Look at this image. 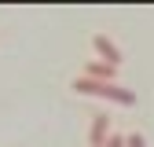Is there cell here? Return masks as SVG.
<instances>
[{
    "instance_id": "obj_1",
    "label": "cell",
    "mask_w": 154,
    "mask_h": 147,
    "mask_svg": "<svg viewBox=\"0 0 154 147\" xmlns=\"http://www.w3.org/2000/svg\"><path fill=\"white\" fill-rule=\"evenodd\" d=\"M70 88L81 92V96H103V99H114V103H121V107H132V103H136V92H132V88H121L118 81H92V77H81V74H77Z\"/></svg>"
},
{
    "instance_id": "obj_2",
    "label": "cell",
    "mask_w": 154,
    "mask_h": 147,
    "mask_svg": "<svg viewBox=\"0 0 154 147\" xmlns=\"http://www.w3.org/2000/svg\"><path fill=\"white\" fill-rule=\"evenodd\" d=\"M92 48L99 52V59H103V63H110V66H121V48L114 44L106 33H95V37H92Z\"/></svg>"
},
{
    "instance_id": "obj_3",
    "label": "cell",
    "mask_w": 154,
    "mask_h": 147,
    "mask_svg": "<svg viewBox=\"0 0 154 147\" xmlns=\"http://www.w3.org/2000/svg\"><path fill=\"white\" fill-rule=\"evenodd\" d=\"M110 140V114H103V110H99V114H92V125H88V143L92 147H103Z\"/></svg>"
},
{
    "instance_id": "obj_4",
    "label": "cell",
    "mask_w": 154,
    "mask_h": 147,
    "mask_svg": "<svg viewBox=\"0 0 154 147\" xmlns=\"http://www.w3.org/2000/svg\"><path fill=\"white\" fill-rule=\"evenodd\" d=\"M81 77H92V81H114L118 77V66H110V63H88L81 70Z\"/></svg>"
},
{
    "instance_id": "obj_5",
    "label": "cell",
    "mask_w": 154,
    "mask_h": 147,
    "mask_svg": "<svg viewBox=\"0 0 154 147\" xmlns=\"http://www.w3.org/2000/svg\"><path fill=\"white\" fill-rule=\"evenodd\" d=\"M103 147H128V136H121V133H110V140H106Z\"/></svg>"
},
{
    "instance_id": "obj_6",
    "label": "cell",
    "mask_w": 154,
    "mask_h": 147,
    "mask_svg": "<svg viewBox=\"0 0 154 147\" xmlns=\"http://www.w3.org/2000/svg\"><path fill=\"white\" fill-rule=\"evenodd\" d=\"M128 147H147V140H143V133H128Z\"/></svg>"
}]
</instances>
